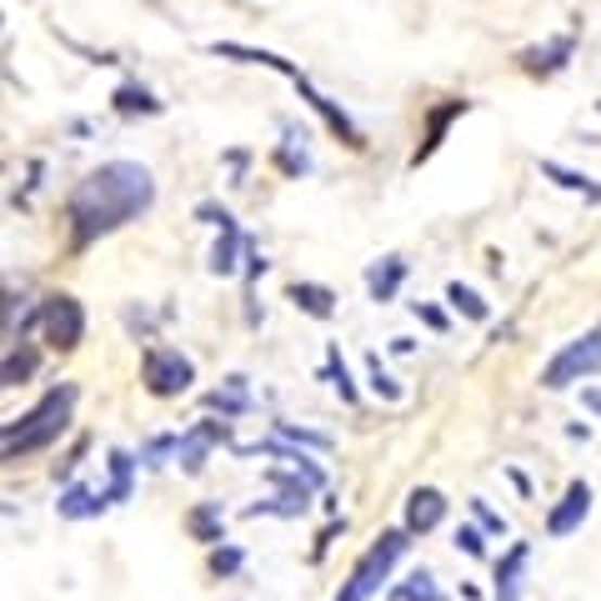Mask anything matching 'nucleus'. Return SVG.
Segmentation results:
<instances>
[{
	"mask_svg": "<svg viewBox=\"0 0 601 601\" xmlns=\"http://www.w3.org/2000/svg\"><path fill=\"white\" fill-rule=\"evenodd\" d=\"M156 206V181L141 161H105L95 166L86 181L71 191L66 201V221L76 246H95L101 235L131 226L136 216Z\"/></svg>",
	"mask_w": 601,
	"mask_h": 601,
	"instance_id": "nucleus-1",
	"label": "nucleus"
},
{
	"mask_svg": "<svg viewBox=\"0 0 601 601\" xmlns=\"http://www.w3.org/2000/svg\"><path fill=\"white\" fill-rule=\"evenodd\" d=\"M76 386H55V392H46L36 406H30L26 417L5 421V432H0V451H5V461H21V457H36V451H46L51 442H61V432L71 426V411H76Z\"/></svg>",
	"mask_w": 601,
	"mask_h": 601,
	"instance_id": "nucleus-2",
	"label": "nucleus"
},
{
	"mask_svg": "<svg viewBox=\"0 0 601 601\" xmlns=\"http://www.w3.org/2000/svg\"><path fill=\"white\" fill-rule=\"evenodd\" d=\"M411 547V532H381L376 541H371V551L361 557V562L351 566V576H346V587L336 591V601H367V597H376L381 591V581L392 576V566L401 562V551Z\"/></svg>",
	"mask_w": 601,
	"mask_h": 601,
	"instance_id": "nucleus-3",
	"label": "nucleus"
},
{
	"mask_svg": "<svg viewBox=\"0 0 601 601\" xmlns=\"http://www.w3.org/2000/svg\"><path fill=\"white\" fill-rule=\"evenodd\" d=\"M141 381H145V392L156 396V401H170V396L191 392V381H196V361L181 356L176 346H145Z\"/></svg>",
	"mask_w": 601,
	"mask_h": 601,
	"instance_id": "nucleus-4",
	"label": "nucleus"
},
{
	"mask_svg": "<svg viewBox=\"0 0 601 601\" xmlns=\"http://www.w3.org/2000/svg\"><path fill=\"white\" fill-rule=\"evenodd\" d=\"M597 371H601V327H591L587 336L566 341L562 351L551 356L547 371H541V386H547V392H566L572 381L597 376Z\"/></svg>",
	"mask_w": 601,
	"mask_h": 601,
	"instance_id": "nucleus-5",
	"label": "nucleus"
},
{
	"mask_svg": "<svg viewBox=\"0 0 601 601\" xmlns=\"http://www.w3.org/2000/svg\"><path fill=\"white\" fill-rule=\"evenodd\" d=\"M40 311H46V341H51L55 351H76L80 341H86V306H80L76 296H46L40 300Z\"/></svg>",
	"mask_w": 601,
	"mask_h": 601,
	"instance_id": "nucleus-6",
	"label": "nucleus"
},
{
	"mask_svg": "<svg viewBox=\"0 0 601 601\" xmlns=\"http://www.w3.org/2000/svg\"><path fill=\"white\" fill-rule=\"evenodd\" d=\"M296 91H300V101L311 105L316 116L327 120V131H331V136H341V141H346V145H356V151L367 145V136H361V126H356V120L346 116V111H341V105L331 101V95H321V91H316V86H311V80H306V76H296Z\"/></svg>",
	"mask_w": 601,
	"mask_h": 601,
	"instance_id": "nucleus-7",
	"label": "nucleus"
},
{
	"mask_svg": "<svg viewBox=\"0 0 601 601\" xmlns=\"http://www.w3.org/2000/svg\"><path fill=\"white\" fill-rule=\"evenodd\" d=\"M442 516H446V497L436 491V486H417V491L406 497V532H411V536L436 532Z\"/></svg>",
	"mask_w": 601,
	"mask_h": 601,
	"instance_id": "nucleus-8",
	"label": "nucleus"
},
{
	"mask_svg": "<svg viewBox=\"0 0 601 601\" xmlns=\"http://www.w3.org/2000/svg\"><path fill=\"white\" fill-rule=\"evenodd\" d=\"M587 511H591V486L572 482V486H566V497L557 501V511L547 516V536H572L576 526L587 522Z\"/></svg>",
	"mask_w": 601,
	"mask_h": 601,
	"instance_id": "nucleus-9",
	"label": "nucleus"
},
{
	"mask_svg": "<svg viewBox=\"0 0 601 601\" xmlns=\"http://www.w3.org/2000/svg\"><path fill=\"white\" fill-rule=\"evenodd\" d=\"M572 51H576V36H557V40H547V46H526L522 71L526 76H557V71L572 61Z\"/></svg>",
	"mask_w": 601,
	"mask_h": 601,
	"instance_id": "nucleus-10",
	"label": "nucleus"
},
{
	"mask_svg": "<svg viewBox=\"0 0 601 601\" xmlns=\"http://www.w3.org/2000/svg\"><path fill=\"white\" fill-rule=\"evenodd\" d=\"M466 111H471V101H461V95H457V101H442V105H436L432 116H426V136H421V145H417V156H411V166H421V161L432 156L436 145L446 141V131H451V120H461Z\"/></svg>",
	"mask_w": 601,
	"mask_h": 601,
	"instance_id": "nucleus-11",
	"label": "nucleus"
},
{
	"mask_svg": "<svg viewBox=\"0 0 601 601\" xmlns=\"http://www.w3.org/2000/svg\"><path fill=\"white\" fill-rule=\"evenodd\" d=\"M210 55H221V61H241V66H266V71H281V76L296 80L300 71L291 66L286 55H276V51H256V46H241V40H216L210 46Z\"/></svg>",
	"mask_w": 601,
	"mask_h": 601,
	"instance_id": "nucleus-12",
	"label": "nucleus"
},
{
	"mask_svg": "<svg viewBox=\"0 0 601 601\" xmlns=\"http://www.w3.org/2000/svg\"><path fill=\"white\" fill-rule=\"evenodd\" d=\"M241 261H246V235H241V226L231 216L221 226V235H216V246H210V276H235Z\"/></svg>",
	"mask_w": 601,
	"mask_h": 601,
	"instance_id": "nucleus-13",
	"label": "nucleus"
},
{
	"mask_svg": "<svg viewBox=\"0 0 601 601\" xmlns=\"http://www.w3.org/2000/svg\"><path fill=\"white\" fill-rule=\"evenodd\" d=\"M36 367H40V351L30 341H15V346H5V361H0V386H5V392L26 386V381L36 376Z\"/></svg>",
	"mask_w": 601,
	"mask_h": 601,
	"instance_id": "nucleus-14",
	"label": "nucleus"
},
{
	"mask_svg": "<svg viewBox=\"0 0 601 601\" xmlns=\"http://www.w3.org/2000/svg\"><path fill=\"white\" fill-rule=\"evenodd\" d=\"M286 296L296 300V311L316 316V321H331V316H336V291H331V286H316V281H291Z\"/></svg>",
	"mask_w": 601,
	"mask_h": 601,
	"instance_id": "nucleus-15",
	"label": "nucleus"
},
{
	"mask_svg": "<svg viewBox=\"0 0 601 601\" xmlns=\"http://www.w3.org/2000/svg\"><path fill=\"white\" fill-rule=\"evenodd\" d=\"M55 511L66 516V522H86V516H101V511H111V501L101 497V491H91V486H66L61 491V501H55Z\"/></svg>",
	"mask_w": 601,
	"mask_h": 601,
	"instance_id": "nucleus-16",
	"label": "nucleus"
},
{
	"mask_svg": "<svg viewBox=\"0 0 601 601\" xmlns=\"http://www.w3.org/2000/svg\"><path fill=\"white\" fill-rule=\"evenodd\" d=\"M186 526H191V536H196V541H206V547H221V536H226V507H221V501H201V507H191Z\"/></svg>",
	"mask_w": 601,
	"mask_h": 601,
	"instance_id": "nucleus-17",
	"label": "nucleus"
},
{
	"mask_svg": "<svg viewBox=\"0 0 601 601\" xmlns=\"http://www.w3.org/2000/svg\"><path fill=\"white\" fill-rule=\"evenodd\" d=\"M111 105H116V116H161V111H166V101H156V95L145 91L141 80H126V86H116Z\"/></svg>",
	"mask_w": 601,
	"mask_h": 601,
	"instance_id": "nucleus-18",
	"label": "nucleus"
},
{
	"mask_svg": "<svg viewBox=\"0 0 601 601\" xmlns=\"http://www.w3.org/2000/svg\"><path fill=\"white\" fill-rule=\"evenodd\" d=\"M526 557H532V547L526 541H511V551L497 562V601H516V591H522V566Z\"/></svg>",
	"mask_w": 601,
	"mask_h": 601,
	"instance_id": "nucleus-19",
	"label": "nucleus"
},
{
	"mask_svg": "<svg viewBox=\"0 0 601 601\" xmlns=\"http://www.w3.org/2000/svg\"><path fill=\"white\" fill-rule=\"evenodd\" d=\"M311 491L316 486H296V491H281V497H266V501H256V507H246V516L256 522V516H300L306 511V501H311Z\"/></svg>",
	"mask_w": 601,
	"mask_h": 601,
	"instance_id": "nucleus-20",
	"label": "nucleus"
},
{
	"mask_svg": "<svg viewBox=\"0 0 601 601\" xmlns=\"http://www.w3.org/2000/svg\"><path fill=\"white\" fill-rule=\"evenodd\" d=\"M541 176H547L551 186H562V191H572V196H587V201H601V186L591 181V176H581V170L562 166V161H541Z\"/></svg>",
	"mask_w": 601,
	"mask_h": 601,
	"instance_id": "nucleus-21",
	"label": "nucleus"
},
{
	"mask_svg": "<svg viewBox=\"0 0 601 601\" xmlns=\"http://www.w3.org/2000/svg\"><path fill=\"white\" fill-rule=\"evenodd\" d=\"M401 281H406V261H401V256H386L381 266H371V271H367L371 300H392L396 291H401Z\"/></svg>",
	"mask_w": 601,
	"mask_h": 601,
	"instance_id": "nucleus-22",
	"label": "nucleus"
},
{
	"mask_svg": "<svg viewBox=\"0 0 601 601\" xmlns=\"http://www.w3.org/2000/svg\"><path fill=\"white\" fill-rule=\"evenodd\" d=\"M131 471H136V457H131V451H111V486L101 491L111 507L131 501Z\"/></svg>",
	"mask_w": 601,
	"mask_h": 601,
	"instance_id": "nucleus-23",
	"label": "nucleus"
},
{
	"mask_svg": "<svg viewBox=\"0 0 601 601\" xmlns=\"http://www.w3.org/2000/svg\"><path fill=\"white\" fill-rule=\"evenodd\" d=\"M206 406H210V411H221V417H241V411L251 406L246 376H231V381H226V392H210L206 396Z\"/></svg>",
	"mask_w": 601,
	"mask_h": 601,
	"instance_id": "nucleus-24",
	"label": "nucleus"
},
{
	"mask_svg": "<svg viewBox=\"0 0 601 601\" xmlns=\"http://www.w3.org/2000/svg\"><path fill=\"white\" fill-rule=\"evenodd\" d=\"M321 381H331V386L341 392V401H346V406L356 401V381H351V367H346L341 346H327V371H321Z\"/></svg>",
	"mask_w": 601,
	"mask_h": 601,
	"instance_id": "nucleus-25",
	"label": "nucleus"
},
{
	"mask_svg": "<svg viewBox=\"0 0 601 601\" xmlns=\"http://www.w3.org/2000/svg\"><path fill=\"white\" fill-rule=\"evenodd\" d=\"M210 446H216V442H206L201 432H186V436H181V451H176V461H181L186 476H201V471H206Z\"/></svg>",
	"mask_w": 601,
	"mask_h": 601,
	"instance_id": "nucleus-26",
	"label": "nucleus"
},
{
	"mask_svg": "<svg viewBox=\"0 0 601 601\" xmlns=\"http://www.w3.org/2000/svg\"><path fill=\"white\" fill-rule=\"evenodd\" d=\"M306 136H296V131H286V141L276 145V166L286 170V176H306L311 170V156H306Z\"/></svg>",
	"mask_w": 601,
	"mask_h": 601,
	"instance_id": "nucleus-27",
	"label": "nucleus"
},
{
	"mask_svg": "<svg viewBox=\"0 0 601 601\" xmlns=\"http://www.w3.org/2000/svg\"><path fill=\"white\" fill-rule=\"evenodd\" d=\"M392 601H442V591H436V576L432 572H411L401 587H392Z\"/></svg>",
	"mask_w": 601,
	"mask_h": 601,
	"instance_id": "nucleus-28",
	"label": "nucleus"
},
{
	"mask_svg": "<svg viewBox=\"0 0 601 601\" xmlns=\"http://www.w3.org/2000/svg\"><path fill=\"white\" fill-rule=\"evenodd\" d=\"M367 386L381 396V401H401V381L392 376V371L381 367V356L367 351Z\"/></svg>",
	"mask_w": 601,
	"mask_h": 601,
	"instance_id": "nucleus-29",
	"label": "nucleus"
},
{
	"mask_svg": "<svg viewBox=\"0 0 601 601\" xmlns=\"http://www.w3.org/2000/svg\"><path fill=\"white\" fill-rule=\"evenodd\" d=\"M446 300H451L466 321H486V316H491V306H486V300L476 296L471 286H461V281H451V286H446Z\"/></svg>",
	"mask_w": 601,
	"mask_h": 601,
	"instance_id": "nucleus-30",
	"label": "nucleus"
},
{
	"mask_svg": "<svg viewBox=\"0 0 601 601\" xmlns=\"http://www.w3.org/2000/svg\"><path fill=\"white\" fill-rule=\"evenodd\" d=\"M210 576H235L241 566H246V551L241 547H210Z\"/></svg>",
	"mask_w": 601,
	"mask_h": 601,
	"instance_id": "nucleus-31",
	"label": "nucleus"
},
{
	"mask_svg": "<svg viewBox=\"0 0 601 601\" xmlns=\"http://www.w3.org/2000/svg\"><path fill=\"white\" fill-rule=\"evenodd\" d=\"M170 451H181V436H151V442H145V451H141V466H151V471H156V466H166V457H170Z\"/></svg>",
	"mask_w": 601,
	"mask_h": 601,
	"instance_id": "nucleus-32",
	"label": "nucleus"
},
{
	"mask_svg": "<svg viewBox=\"0 0 601 601\" xmlns=\"http://www.w3.org/2000/svg\"><path fill=\"white\" fill-rule=\"evenodd\" d=\"M276 436H286V442H296V446H316V451H327V436L321 432H306V426H296V421H276Z\"/></svg>",
	"mask_w": 601,
	"mask_h": 601,
	"instance_id": "nucleus-33",
	"label": "nucleus"
},
{
	"mask_svg": "<svg viewBox=\"0 0 601 601\" xmlns=\"http://www.w3.org/2000/svg\"><path fill=\"white\" fill-rule=\"evenodd\" d=\"M457 551H466V557H486V532L482 526H457Z\"/></svg>",
	"mask_w": 601,
	"mask_h": 601,
	"instance_id": "nucleus-34",
	"label": "nucleus"
},
{
	"mask_svg": "<svg viewBox=\"0 0 601 601\" xmlns=\"http://www.w3.org/2000/svg\"><path fill=\"white\" fill-rule=\"evenodd\" d=\"M471 511H476V522H482V532H491V536H501V532H507V522H501V516H497L491 507H486L482 497L471 501Z\"/></svg>",
	"mask_w": 601,
	"mask_h": 601,
	"instance_id": "nucleus-35",
	"label": "nucleus"
},
{
	"mask_svg": "<svg viewBox=\"0 0 601 601\" xmlns=\"http://www.w3.org/2000/svg\"><path fill=\"white\" fill-rule=\"evenodd\" d=\"M261 276H266V256L256 251V241H246V286H256Z\"/></svg>",
	"mask_w": 601,
	"mask_h": 601,
	"instance_id": "nucleus-36",
	"label": "nucleus"
},
{
	"mask_svg": "<svg viewBox=\"0 0 601 601\" xmlns=\"http://www.w3.org/2000/svg\"><path fill=\"white\" fill-rule=\"evenodd\" d=\"M196 216H201L206 226H216V231H221V226L231 221V210H226V206H216V201H201V206H196Z\"/></svg>",
	"mask_w": 601,
	"mask_h": 601,
	"instance_id": "nucleus-37",
	"label": "nucleus"
},
{
	"mask_svg": "<svg viewBox=\"0 0 601 601\" xmlns=\"http://www.w3.org/2000/svg\"><path fill=\"white\" fill-rule=\"evenodd\" d=\"M411 311H417V316H421V321H426L432 331H446V311H442V306H426V300H411Z\"/></svg>",
	"mask_w": 601,
	"mask_h": 601,
	"instance_id": "nucleus-38",
	"label": "nucleus"
},
{
	"mask_svg": "<svg viewBox=\"0 0 601 601\" xmlns=\"http://www.w3.org/2000/svg\"><path fill=\"white\" fill-rule=\"evenodd\" d=\"M336 532H341V522H331L327 532L316 536V551H311V557H327V547H331V541H336Z\"/></svg>",
	"mask_w": 601,
	"mask_h": 601,
	"instance_id": "nucleus-39",
	"label": "nucleus"
},
{
	"mask_svg": "<svg viewBox=\"0 0 601 601\" xmlns=\"http://www.w3.org/2000/svg\"><path fill=\"white\" fill-rule=\"evenodd\" d=\"M566 436H572V442H587L591 426H587V421H572V426H566Z\"/></svg>",
	"mask_w": 601,
	"mask_h": 601,
	"instance_id": "nucleus-40",
	"label": "nucleus"
},
{
	"mask_svg": "<svg viewBox=\"0 0 601 601\" xmlns=\"http://www.w3.org/2000/svg\"><path fill=\"white\" fill-rule=\"evenodd\" d=\"M581 406H591V411H601V392H581Z\"/></svg>",
	"mask_w": 601,
	"mask_h": 601,
	"instance_id": "nucleus-41",
	"label": "nucleus"
}]
</instances>
